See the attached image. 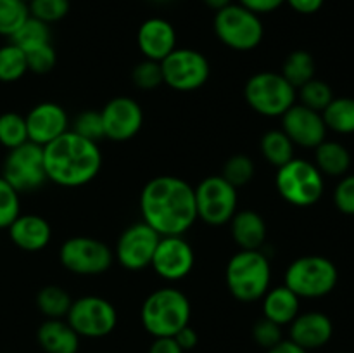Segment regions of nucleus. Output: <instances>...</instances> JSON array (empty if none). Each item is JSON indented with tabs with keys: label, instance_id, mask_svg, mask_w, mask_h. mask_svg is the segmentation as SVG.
Wrapping results in <instances>:
<instances>
[{
	"label": "nucleus",
	"instance_id": "obj_1",
	"mask_svg": "<svg viewBox=\"0 0 354 353\" xmlns=\"http://www.w3.org/2000/svg\"><path fill=\"white\" fill-rule=\"evenodd\" d=\"M140 213L161 237L183 235L197 220L194 187L180 176H154L140 192Z\"/></svg>",
	"mask_w": 354,
	"mask_h": 353
},
{
	"label": "nucleus",
	"instance_id": "obj_2",
	"mask_svg": "<svg viewBox=\"0 0 354 353\" xmlns=\"http://www.w3.org/2000/svg\"><path fill=\"white\" fill-rule=\"evenodd\" d=\"M47 179L61 187L75 189L92 182L102 166V152L97 142L68 130L44 145Z\"/></svg>",
	"mask_w": 354,
	"mask_h": 353
},
{
	"label": "nucleus",
	"instance_id": "obj_3",
	"mask_svg": "<svg viewBox=\"0 0 354 353\" xmlns=\"http://www.w3.org/2000/svg\"><path fill=\"white\" fill-rule=\"evenodd\" d=\"M225 282L235 300L252 303L265 296L272 282V265L261 249H241L225 269Z\"/></svg>",
	"mask_w": 354,
	"mask_h": 353
},
{
	"label": "nucleus",
	"instance_id": "obj_4",
	"mask_svg": "<svg viewBox=\"0 0 354 353\" xmlns=\"http://www.w3.org/2000/svg\"><path fill=\"white\" fill-rule=\"evenodd\" d=\"M192 307L185 294L175 287H162L145 298L140 320L152 338H173L189 325Z\"/></svg>",
	"mask_w": 354,
	"mask_h": 353
},
{
	"label": "nucleus",
	"instance_id": "obj_5",
	"mask_svg": "<svg viewBox=\"0 0 354 353\" xmlns=\"http://www.w3.org/2000/svg\"><path fill=\"white\" fill-rule=\"evenodd\" d=\"M213 30L221 44L237 52L254 51L265 37L261 16L237 2L214 12Z\"/></svg>",
	"mask_w": 354,
	"mask_h": 353
},
{
	"label": "nucleus",
	"instance_id": "obj_6",
	"mask_svg": "<svg viewBox=\"0 0 354 353\" xmlns=\"http://www.w3.org/2000/svg\"><path fill=\"white\" fill-rule=\"evenodd\" d=\"M275 185L283 201L297 208L313 206L324 194L325 182L315 163L292 158L277 168Z\"/></svg>",
	"mask_w": 354,
	"mask_h": 353
},
{
	"label": "nucleus",
	"instance_id": "obj_7",
	"mask_svg": "<svg viewBox=\"0 0 354 353\" xmlns=\"http://www.w3.org/2000/svg\"><path fill=\"white\" fill-rule=\"evenodd\" d=\"M245 102L266 118L282 116L296 104V89L280 73L261 71L252 75L244 87Z\"/></svg>",
	"mask_w": 354,
	"mask_h": 353
},
{
	"label": "nucleus",
	"instance_id": "obj_8",
	"mask_svg": "<svg viewBox=\"0 0 354 353\" xmlns=\"http://www.w3.org/2000/svg\"><path fill=\"white\" fill-rule=\"evenodd\" d=\"M337 269L325 256L310 255L296 258L286 270V286L299 298H322L337 284Z\"/></svg>",
	"mask_w": 354,
	"mask_h": 353
},
{
	"label": "nucleus",
	"instance_id": "obj_9",
	"mask_svg": "<svg viewBox=\"0 0 354 353\" xmlns=\"http://www.w3.org/2000/svg\"><path fill=\"white\" fill-rule=\"evenodd\" d=\"M2 176L19 194L41 189L48 180L44 163V147L28 141L9 149L3 159Z\"/></svg>",
	"mask_w": 354,
	"mask_h": 353
},
{
	"label": "nucleus",
	"instance_id": "obj_10",
	"mask_svg": "<svg viewBox=\"0 0 354 353\" xmlns=\"http://www.w3.org/2000/svg\"><path fill=\"white\" fill-rule=\"evenodd\" d=\"M59 262L75 275H100L114 262V253L106 242L86 235H75L62 242Z\"/></svg>",
	"mask_w": 354,
	"mask_h": 353
},
{
	"label": "nucleus",
	"instance_id": "obj_11",
	"mask_svg": "<svg viewBox=\"0 0 354 353\" xmlns=\"http://www.w3.org/2000/svg\"><path fill=\"white\" fill-rule=\"evenodd\" d=\"M197 218L207 225H225L237 213V189L221 175H211L194 187Z\"/></svg>",
	"mask_w": 354,
	"mask_h": 353
},
{
	"label": "nucleus",
	"instance_id": "obj_12",
	"mask_svg": "<svg viewBox=\"0 0 354 353\" xmlns=\"http://www.w3.org/2000/svg\"><path fill=\"white\" fill-rule=\"evenodd\" d=\"M66 320L80 338L99 339L116 329L118 311L109 300L90 294L73 300Z\"/></svg>",
	"mask_w": 354,
	"mask_h": 353
},
{
	"label": "nucleus",
	"instance_id": "obj_13",
	"mask_svg": "<svg viewBox=\"0 0 354 353\" xmlns=\"http://www.w3.org/2000/svg\"><path fill=\"white\" fill-rule=\"evenodd\" d=\"M162 83L178 92H192L209 80V61L196 48H178L161 61Z\"/></svg>",
	"mask_w": 354,
	"mask_h": 353
},
{
	"label": "nucleus",
	"instance_id": "obj_14",
	"mask_svg": "<svg viewBox=\"0 0 354 353\" xmlns=\"http://www.w3.org/2000/svg\"><path fill=\"white\" fill-rule=\"evenodd\" d=\"M159 239L161 235L154 228L149 227L145 221L130 225L118 239L114 260H118L121 266L131 272L147 269L151 266Z\"/></svg>",
	"mask_w": 354,
	"mask_h": 353
},
{
	"label": "nucleus",
	"instance_id": "obj_15",
	"mask_svg": "<svg viewBox=\"0 0 354 353\" xmlns=\"http://www.w3.org/2000/svg\"><path fill=\"white\" fill-rule=\"evenodd\" d=\"M196 255L183 235H162L156 246L151 266L161 279L176 282L192 272Z\"/></svg>",
	"mask_w": 354,
	"mask_h": 353
},
{
	"label": "nucleus",
	"instance_id": "obj_16",
	"mask_svg": "<svg viewBox=\"0 0 354 353\" xmlns=\"http://www.w3.org/2000/svg\"><path fill=\"white\" fill-rule=\"evenodd\" d=\"M104 135L114 142H127L140 132L144 111L131 97H114L100 111Z\"/></svg>",
	"mask_w": 354,
	"mask_h": 353
},
{
	"label": "nucleus",
	"instance_id": "obj_17",
	"mask_svg": "<svg viewBox=\"0 0 354 353\" xmlns=\"http://www.w3.org/2000/svg\"><path fill=\"white\" fill-rule=\"evenodd\" d=\"M282 130L294 145L315 149L325 141L327 127L322 113L310 109L303 104H294L282 114Z\"/></svg>",
	"mask_w": 354,
	"mask_h": 353
},
{
	"label": "nucleus",
	"instance_id": "obj_18",
	"mask_svg": "<svg viewBox=\"0 0 354 353\" xmlns=\"http://www.w3.org/2000/svg\"><path fill=\"white\" fill-rule=\"evenodd\" d=\"M28 141L38 145H47L68 132L69 118L64 107L57 102H40L24 116Z\"/></svg>",
	"mask_w": 354,
	"mask_h": 353
},
{
	"label": "nucleus",
	"instance_id": "obj_19",
	"mask_svg": "<svg viewBox=\"0 0 354 353\" xmlns=\"http://www.w3.org/2000/svg\"><path fill=\"white\" fill-rule=\"evenodd\" d=\"M137 45L145 59L161 62L176 48V31L162 17H149L137 31Z\"/></svg>",
	"mask_w": 354,
	"mask_h": 353
},
{
	"label": "nucleus",
	"instance_id": "obj_20",
	"mask_svg": "<svg viewBox=\"0 0 354 353\" xmlns=\"http://www.w3.org/2000/svg\"><path fill=\"white\" fill-rule=\"evenodd\" d=\"M290 341L304 350H317L327 345L334 334L332 320L322 311L299 314L290 322Z\"/></svg>",
	"mask_w": 354,
	"mask_h": 353
},
{
	"label": "nucleus",
	"instance_id": "obj_21",
	"mask_svg": "<svg viewBox=\"0 0 354 353\" xmlns=\"http://www.w3.org/2000/svg\"><path fill=\"white\" fill-rule=\"evenodd\" d=\"M7 230L14 246L28 253L41 251L47 248L52 239L50 224L44 217L33 213H21Z\"/></svg>",
	"mask_w": 354,
	"mask_h": 353
},
{
	"label": "nucleus",
	"instance_id": "obj_22",
	"mask_svg": "<svg viewBox=\"0 0 354 353\" xmlns=\"http://www.w3.org/2000/svg\"><path fill=\"white\" fill-rule=\"evenodd\" d=\"M37 341L45 353H78L80 336L64 318H47L37 331Z\"/></svg>",
	"mask_w": 354,
	"mask_h": 353
},
{
	"label": "nucleus",
	"instance_id": "obj_23",
	"mask_svg": "<svg viewBox=\"0 0 354 353\" xmlns=\"http://www.w3.org/2000/svg\"><path fill=\"white\" fill-rule=\"evenodd\" d=\"M228 224L232 237L241 249H261L265 244L266 224L258 211H237Z\"/></svg>",
	"mask_w": 354,
	"mask_h": 353
},
{
	"label": "nucleus",
	"instance_id": "obj_24",
	"mask_svg": "<svg viewBox=\"0 0 354 353\" xmlns=\"http://www.w3.org/2000/svg\"><path fill=\"white\" fill-rule=\"evenodd\" d=\"M301 298L283 286H275L268 289L263 296V315L268 320L279 325H287L299 315Z\"/></svg>",
	"mask_w": 354,
	"mask_h": 353
},
{
	"label": "nucleus",
	"instance_id": "obj_25",
	"mask_svg": "<svg viewBox=\"0 0 354 353\" xmlns=\"http://www.w3.org/2000/svg\"><path fill=\"white\" fill-rule=\"evenodd\" d=\"M315 166L322 175L341 176L351 166V154L339 142L324 141L315 147Z\"/></svg>",
	"mask_w": 354,
	"mask_h": 353
},
{
	"label": "nucleus",
	"instance_id": "obj_26",
	"mask_svg": "<svg viewBox=\"0 0 354 353\" xmlns=\"http://www.w3.org/2000/svg\"><path fill=\"white\" fill-rule=\"evenodd\" d=\"M315 71H317V64H315L313 55L308 51H294L283 61L280 75L297 90L315 78Z\"/></svg>",
	"mask_w": 354,
	"mask_h": 353
},
{
	"label": "nucleus",
	"instance_id": "obj_27",
	"mask_svg": "<svg viewBox=\"0 0 354 353\" xmlns=\"http://www.w3.org/2000/svg\"><path fill=\"white\" fill-rule=\"evenodd\" d=\"M259 149H261V154L266 161L272 166H283L286 163H289L294 158V144L283 130H268L261 137L259 142Z\"/></svg>",
	"mask_w": 354,
	"mask_h": 353
},
{
	"label": "nucleus",
	"instance_id": "obj_28",
	"mask_svg": "<svg viewBox=\"0 0 354 353\" xmlns=\"http://www.w3.org/2000/svg\"><path fill=\"white\" fill-rule=\"evenodd\" d=\"M71 296L57 284L41 287L37 294V307L47 318H66L71 308Z\"/></svg>",
	"mask_w": 354,
	"mask_h": 353
},
{
	"label": "nucleus",
	"instance_id": "obj_29",
	"mask_svg": "<svg viewBox=\"0 0 354 353\" xmlns=\"http://www.w3.org/2000/svg\"><path fill=\"white\" fill-rule=\"evenodd\" d=\"M325 127L337 134H354V99L339 97L322 111Z\"/></svg>",
	"mask_w": 354,
	"mask_h": 353
},
{
	"label": "nucleus",
	"instance_id": "obj_30",
	"mask_svg": "<svg viewBox=\"0 0 354 353\" xmlns=\"http://www.w3.org/2000/svg\"><path fill=\"white\" fill-rule=\"evenodd\" d=\"M10 42H12L14 45H17L23 52L35 47H40V45L52 44L50 24L30 16L23 24H21L19 30L10 37Z\"/></svg>",
	"mask_w": 354,
	"mask_h": 353
},
{
	"label": "nucleus",
	"instance_id": "obj_31",
	"mask_svg": "<svg viewBox=\"0 0 354 353\" xmlns=\"http://www.w3.org/2000/svg\"><path fill=\"white\" fill-rule=\"evenodd\" d=\"M28 73L26 55L12 42L0 47V82L14 83Z\"/></svg>",
	"mask_w": 354,
	"mask_h": 353
},
{
	"label": "nucleus",
	"instance_id": "obj_32",
	"mask_svg": "<svg viewBox=\"0 0 354 353\" xmlns=\"http://www.w3.org/2000/svg\"><path fill=\"white\" fill-rule=\"evenodd\" d=\"M30 17L24 0H0V37L10 38Z\"/></svg>",
	"mask_w": 354,
	"mask_h": 353
},
{
	"label": "nucleus",
	"instance_id": "obj_33",
	"mask_svg": "<svg viewBox=\"0 0 354 353\" xmlns=\"http://www.w3.org/2000/svg\"><path fill=\"white\" fill-rule=\"evenodd\" d=\"M254 173H256L254 161H252L249 156L234 154L225 161L221 176L237 189V187L248 185V183L254 179Z\"/></svg>",
	"mask_w": 354,
	"mask_h": 353
},
{
	"label": "nucleus",
	"instance_id": "obj_34",
	"mask_svg": "<svg viewBox=\"0 0 354 353\" xmlns=\"http://www.w3.org/2000/svg\"><path fill=\"white\" fill-rule=\"evenodd\" d=\"M28 142L26 120L17 113L0 114V145L14 149Z\"/></svg>",
	"mask_w": 354,
	"mask_h": 353
},
{
	"label": "nucleus",
	"instance_id": "obj_35",
	"mask_svg": "<svg viewBox=\"0 0 354 353\" xmlns=\"http://www.w3.org/2000/svg\"><path fill=\"white\" fill-rule=\"evenodd\" d=\"M297 90H299V104H303V106L310 107L313 111H318V113H322L332 102V99H334V93H332L330 87L317 78L310 80V82L304 83Z\"/></svg>",
	"mask_w": 354,
	"mask_h": 353
},
{
	"label": "nucleus",
	"instance_id": "obj_36",
	"mask_svg": "<svg viewBox=\"0 0 354 353\" xmlns=\"http://www.w3.org/2000/svg\"><path fill=\"white\" fill-rule=\"evenodd\" d=\"M28 9H30L31 17H37L47 24H54L68 16L71 2L69 0H31L28 3Z\"/></svg>",
	"mask_w": 354,
	"mask_h": 353
},
{
	"label": "nucleus",
	"instance_id": "obj_37",
	"mask_svg": "<svg viewBox=\"0 0 354 353\" xmlns=\"http://www.w3.org/2000/svg\"><path fill=\"white\" fill-rule=\"evenodd\" d=\"M19 215V192L0 175V228H9Z\"/></svg>",
	"mask_w": 354,
	"mask_h": 353
},
{
	"label": "nucleus",
	"instance_id": "obj_38",
	"mask_svg": "<svg viewBox=\"0 0 354 353\" xmlns=\"http://www.w3.org/2000/svg\"><path fill=\"white\" fill-rule=\"evenodd\" d=\"M131 82L140 90H154L162 83L161 62L144 59L131 71Z\"/></svg>",
	"mask_w": 354,
	"mask_h": 353
},
{
	"label": "nucleus",
	"instance_id": "obj_39",
	"mask_svg": "<svg viewBox=\"0 0 354 353\" xmlns=\"http://www.w3.org/2000/svg\"><path fill=\"white\" fill-rule=\"evenodd\" d=\"M73 132L80 137L88 138V141L99 142L104 138V123L100 111H83L73 121Z\"/></svg>",
	"mask_w": 354,
	"mask_h": 353
},
{
	"label": "nucleus",
	"instance_id": "obj_40",
	"mask_svg": "<svg viewBox=\"0 0 354 353\" xmlns=\"http://www.w3.org/2000/svg\"><path fill=\"white\" fill-rule=\"evenodd\" d=\"M24 55H26L28 71L35 73V75H45V73L52 71L55 62H57V54H55L52 44L30 48V51L24 52Z\"/></svg>",
	"mask_w": 354,
	"mask_h": 353
},
{
	"label": "nucleus",
	"instance_id": "obj_41",
	"mask_svg": "<svg viewBox=\"0 0 354 353\" xmlns=\"http://www.w3.org/2000/svg\"><path fill=\"white\" fill-rule=\"evenodd\" d=\"M252 339H254L256 345H259L261 348H273V346L279 345V343L282 341V325L275 324V322L263 317L261 320L256 322L254 327H252Z\"/></svg>",
	"mask_w": 354,
	"mask_h": 353
},
{
	"label": "nucleus",
	"instance_id": "obj_42",
	"mask_svg": "<svg viewBox=\"0 0 354 353\" xmlns=\"http://www.w3.org/2000/svg\"><path fill=\"white\" fill-rule=\"evenodd\" d=\"M334 203L342 213L354 215V175L344 176L337 183L334 192Z\"/></svg>",
	"mask_w": 354,
	"mask_h": 353
},
{
	"label": "nucleus",
	"instance_id": "obj_43",
	"mask_svg": "<svg viewBox=\"0 0 354 353\" xmlns=\"http://www.w3.org/2000/svg\"><path fill=\"white\" fill-rule=\"evenodd\" d=\"M242 7L249 9L251 12L263 16V14H270L279 10L280 7L286 3V0H237Z\"/></svg>",
	"mask_w": 354,
	"mask_h": 353
},
{
	"label": "nucleus",
	"instance_id": "obj_44",
	"mask_svg": "<svg viewBox=\"0 0 354 353\" xmlns=\"http://www.w3.org/2000/svg\"><path fill=\"white\" fill-rule=\"evenodd\" d=\"M287 6L297 14L303 16H311V14L318 12L324 7L325 0H286Z\"/></svg>",
	"mask_w": 354,
	"mask_h": 353
},
{
	"label": "nucleus",
	"instance_id": "obj_45",
	"mask_svg": "<svg viewBox=\"0 0 354 353\" xmlns=\"http://www.w3.org/2000/svg\"><path fill=\"white\" fill-rule=\"evenodd\" d=\"M173 338H175V341L178 343V346L183 350V352L194 350L197 346V343H199V336H197L196 329L190 327V324L185 325L183 329H180Z\"/></svg>",
	"mask_w": 354,
	"mask_h": 353
},
{
	"label": "nucleus",
	"instance_id": "obj_46",
	"mask_svg": "<svg viewBox=\"0 0 354 353\" xmlns=\"http://www.w3.org/2000/svg\"><path fill=\"white\" fill-rule=\"evenodd\" d=\"M149 353H185L175 341V338H154Z\"/></svg>",
	"mask_w": 354,
	"mask_h": 353
},
{
	"label": "nucleus",
	"instance_id": "obj_47",
	"mask_svg": "<svg viewBox=\"0 0 354 353\" xmlns=\"http://www.w3.org/2000/svg\"><path fill=\"white\" fill-rule=\"evenodd\" d=\"M268 353H308V350L301 348L299 345H296V343L290 341V339H282L279 345L270 348Z\"/></svg>",
	"mask_w": 354,
	"mask_h": 353
},
{
	"label": "nucleus",
	"instance_id": "obj_48",
	"mask_svg": "<svg viewBox=\"0 0 354 353\" xmlns=\"http://www.w3.org/2000/svg\"><path fill=\"white\" fill-rule=\"evenodd\" d=\"M203 2H204V6L209 7V9H213L214 12H216V10H221L223 7L230 6L234 0H203Z\"/></svg>",
	"mask_w": 354,
	"mask_h": 353
},
{
	"label": "nucleus",
	"instance_id": "obj_49",
	"mask_svg": "<svg viewBox=\"0 0 354 353\" xmlns=\"http://www.w3.org/2000/svg\"><path fill=\"white\" fill-rule=\"evenodd\" d=\"M24 2H26V3H30V2H31V0H24Z\"/></svg>",
	"mask_w": 354,
	"mask_h": 353
},
{
	"label": "nucleus",
	"instance_id": "obj_50",
	"mask_svg": "<svg viewBox=\"0 0 354 353\" xmlns=\"http://www.w3.org/2000/svg\"><path fill=\"white\" fill-rule=\"evenodd\" d=\"M341 353H348V352H341Z\"/></svg>",
	"mask_w": 354,
	"mask_h": 353
}]
</instances>
